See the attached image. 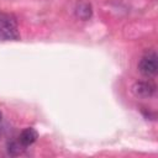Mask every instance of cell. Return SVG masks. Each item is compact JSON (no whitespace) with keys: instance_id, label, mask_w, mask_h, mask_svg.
<instances>
[{"instance_id":"cell-4","label":"cell","mask_w":158,"mask_h":158,"mask_svg":"<svg viewBox=\"0 0 158 158\" xmlns=\"http://www.w3.org/2000/svg\"><path fill=\"white\" fill-rule=\"evenodd\" d=\"M37 138H38V132L32 127H27L21 131V133L19 136V142L26 148V147L31 146L32 143H35Z\"/></svg>"},{"instance_id":"cell-3","label":"cell","mask_w":158,"mask_h":158,"mask_svg":"<svg viewBox=\"0 0 158 158\" xmlns=\"http://www.w3.org/2000/svg\"><path fill=\"white\" fill-rule=\"evenodd\" d=\"M154 90L156 86L149 81H137L132 86V93L137 98H142V99L151 98L154 94Z\"/></svg>"},{"instance_id":"cell-7","label":"cell","mask_w":158,"mask_h":158,"mask_svg":"<svg viewBox=\"0 0 158 158\" xmlns=\"http://www.w3.org/2000/svg\"><path fill=\"white\" fill-rule=\"evenodd\" d=\"M1 117H2V115H1V112H0V122H1Z\"/></svg>"},{"instance_id":"cell-2","label":"cell","mask_w":158,"mask_h":158,"mask_svg":"<svg viewBox=\"0 0 158 158\" xmlns=\"http://www.w3.org/2000/svg\"><path fill=\"white\" fill-rule=\"evenodd\" d=\"M138 70L144 77H154L158 72V58L156 52H148L146 53L139 63H138Z\"/></svg>"},{"instance_id":"cell-6","label":"cell","mask_w":158,"mask_h":158,"mask_svg":"<svg viewBox=\"0 0 158 158\" xmlns=\"http://www.w3.org/2000/svg\"><path fill=\"white\" fill-rule=\"evenodd\" d=\"M9 153L10 154H12V156H16V154H20L23 149H25V147L19 142V141H16V142H11V143H9Z\"/></svg>"},{"instance_id":"cell-5","label":"cell","mask_w":158,"mask_h":158,"mask_svg":"<svg viewBox=\"0 0 158 158\" xmlns=\"http://www.w3.org/2000/svg\"><path fill=\"white\" fill-rule=\"evenodd\" d=\"M77 16L81 20H88L91 16V6L89 4H80L77 7Z\"/></svg>"},{"instance_id":"cell-1","label":"cell","mask_w":158,"mask_h":158,"mask_svg":"<svg viewBox=\"0 0 158 158\" xmlns=\"http://www.w3.org/2000/svg\"><path fill=\"white\" fill-rule=\"evenodd\" d=\"M19 38L16 19L9 14H0V41H17Z\"/></svg>"}]
</instances>
